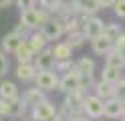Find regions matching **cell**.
<instances>
[{
  "label": "cell",
  "mask_w": 125,
  "mask_h": 121,
  "mask_svg": "<svg viewBox=\"0 0 125 121\" xmlns=\"http://www.w3.org/2000/svg\"><path fill=\"white\" fill-rule=\"evenodd\" d=\"M0 121H2V117H0Z\"/></svg>",
  "instance_id": "obj_40"
},
{
  "label": "cell",
  "mask_w": 125,
  "mask_h": 121,
  "mask_svg": "<svg viewBox=\"0 0 125 121\" xmlns=\"http://www.w3.org/2000/svg\"><path fill=\"white\" fill-rule=\"evenodd\" d=\"M46 91H42V89H38V87H32V89H28V91L24 93V97H22V101H24L26 107H34V105H38L41 101H44L46 97H44Z\"/></svg>",
  "instance_id": "obj_12"
},
{
  "label": "cell",
  "mask_w": 125,
  "mask_h": 121,
  "mask_svg": "<svg viewBox=\"0 0 125 121\" xmlns=\"http://www.w3.org/2000/svg\"><path fill=\"white\" fill-rule=\"evenodd\" d=\"M81 89H83V75L77 71V65H75L71 71H67L59 79V91H62L67 95V93H73V91H81Z\"/></svg>",
  "instance_id": "obj_1"
},
{
  "label": "cell",
  "mask_w": 125,
  "mask_h": 121,
  "mask_svg": "<svg viewBox=\"0 0 125 121\" xmlns=\"http://www.w3.org/2000/svg\"><path fill=\"white\" fill-rule=\"evenodd\" d=\"M119 121H125V115H123V117H119Z\"/></svg>",
  "instance_id": "obj_39"
},
{
  "label": "cell",
  "mask_w": 125,
  "mask_h": 121,
  "mask_svg": "<svg viewBox=\"0 0 125 121\" xmlns=\"http://www.w3.org/2000/svg\"><path fill=\"white\" fill-rule=\"evenodd\" d=\"M22 121H38V119H34V115L30 113V115H22Z\"/></svg>",
  "instance_id": "obj_37"
},
{
  "label": "cell",
  "mask_w": 125,
  "mask_h": 121,
  "mask_svg": "<svg viewBox=\"0 0 125 121\" xmlns=\"http://www.w3.org/2000/svg\"><path fill=\"white\" fill-rule=\"evenodd\" d=\"M119 34H121V28L117 26V24H113V22L103 24V36H107L109 40H113V44H115V40L119 38Z\"/></svg>",
  "instance_id": "obj_24"
},
{
  "label": "cell",
  "mask_w": 125,
  "mask_h": 121,
  "mask_svg": "<svg viewBox=\"0 0 125 121\" xmlns=\"http://www.w3.org/2000/svg\"><path fill=\"white\" fill-rule=\"evenodd\" d=\"M117 2V0H99V4H101V8H103V6H113Z\"/></svg>",
  "instance_id": "obj_35"
},
{
  "label": "cell",
  "mask_w": 125,
  "mask_h": 121,
  "mask_svg": "<svg viewBox=\"0 0 125 121\" xmlns=\"http://www.w3.org/2000/svg\"><path fill=\"white\" fill-rule=\"evenodd\" d=\"M22 43H24V38L12 30L10 34H6V36L2 38V48H4V53H16V48H18Z\"/></svg>",
  "instance_id": "obj_14"
},
{
  "label": "cell",
  "mask_w": 125,
  "mask_h": 121,
  "mask_svg": "<svg viewBox=\"0 0 125 121\" xmlns=\"http://www.w3.org/2000/svg\"><path fill=\"white\" fill-rule=\"evenodd\" d=\"M113 6H115V14L119 18H125V0H117Z\"/></svg>",
  "instance_id": "obj_28"
},
{
  "label": "cell",
  "mask_w": 125,
  "mask_h": 121,
  "mask_svg": "<svg viewBox=\"0 0 125 121\" xmlns=\"http://www.w3.org/2000/svg\"><path fill=\"white\" fill-rule=\"evenodd\" d=\"M115 48H119V51H125V32H121L119 38L115 40Z\"/></svg>",
  "instance_id": "obj_32"
},
{
  "label": "cell",
  "mask_w": 125,
  "mask_h": 121,
  "mask_svg": "<svg viewBox=\"0 0 125 121\" xmlns=\"http://www.w3.org/2000/svg\"><path fill=\"white\" fill-rule=\"evenodd\" d=\"M54 55H52V51H41V53H36V56H34V67L38 69V71H51V69H54Z\"/></svg>",
  "instance_id": "obj_9"
},
{
  "label": "cell",
  "mask_w": 125,
  "mask_h": 121,
  "mask_svg": "<svg viewBox=\"0 0 125 121\" xmlns=\"http://www.w3.org/2000/svg\"><path fill=\"white\" fill-rule=\"evenodd\" d=\"M75 65L71 61H57L54 63V71H71Z\"/></svg>",
  "instance_id": "obj_27"
},
{
  "label": "cell",
  "mask_w": 125,
  "mask_h": 121,
  "mask_svg": "<svg viewBox=\"0 0 125 121\" xmlns=\"http://www.w3.org/2000/svg\"><path fill=\"white\" fill-rule=\"evenodd\" d=\"M46 43H49V38L44 36V32H42V30H34L32 34L28 36V44L32 46V51H34V53L44 51V48H46Z\"/></svg>",
  "instance_id": "obj_17"
},
{
  "label": "cell",
  "mask_w": 125,
  "mask_h": 121,
  "mask_svg": "<svg viewBox=\"0 0 125 121\" xmlns=\"http://www.w3.org/2000/svg\"><path fill=\"white\" fill-rule=\"evenodd\" d=\"M41 30L44 32V36L49 40H57V38H61L62 32H65V26H62V20L61 18H49L41 26Z\"/></svg>",
  "instance_id": "obj_7"
},
{
  "label": "cell",
  "mask_w": 125,
  "mask_h": 121,
  "mask_svg": "<svg viewBox=\"0 0 125 121\" xmlns=\"http://www.w3.org/2000/svg\"><path fill=\"white\" fill-rule=\"evenodd\" d=\"M91 43H93V51H95L97 55H107V53L115 46V44H113V40H109V38L103 36V34L97 36V38H93Z\"/></svg>",
  "instance_id": "obj_19"
},
{
  "label": "cell",
  "mask_w": 125,
  "mask_h": 121,
  "mask_svg": "<svg viewBox=\"0 0 125 121\" xmlns=\"http://www.w3.org/2000/svg\"><path fill=\"white\" fill-rule=\"evenodd\" d=\"M83 107H85V95H83V89H81V91L67 93L61 111L65 113V117H69V115H81V113H85Z\"/></svg>",
  "instance_id": "obj_2"
},
{
  "label": "cell",
  "mask_w": 125,
  "mask_h": 121,
  "mask_svg": "<svg viewBox=\"0 0 125 121\" xmlns=\"http://www.w3.org/2000/svg\"><path fill=\"white\" fill-rule=\"evenodd\" d=\"M30 113H32L34 119H38V121H51V119H54L59 115V109L54 107V103H51L49 99H44L38 105H34Z\"/></svg>",
  "instance_id": "obj_6"
},
{
  "label": "cell",
  "mask_w": 125,
  "mask_h": 121,
  "mask_svg": "<svg viewBox=\"0 0 125 121\" xmlns=\"http://www.w3.org/2000/svg\"><path fill=\"white\" fill-rule=\"evenodd\" d=\"M51 121H67V117H61V115H57L54 119H51Z\"/></svg>",
  "instance_id": "obj_38"
},
{
  "label": "cell",
  "mask_w": 125,
  "mask_h": 121,
  "mask_svg": "<svg viewBox=\"0 0 125 121\" xmlns=\"http://www.w3.org/2000/svg\"><path fill=\"white\" fill-rule=\"evenodd\" d=\"M117 99L125 101V79H121L119 83H117Z\"/></svg>",
  "instance_id": "obj_31"
},
{
  "label": "cell",
  "mask_w": 125,
  "mask_h": 121,
  "mask_svg": "<svg viewBox=\"0 0 125 121\" xmlns=\"http://www.w3.org/2000/svg\"><path fill=\"white\" fill-rule=\"evenodd\" d=\"M67 121H91V117H87L85 113H81V115H69Z\"/></svg>",
  "instance_id": "obj_33"
},
{
  "label": "cell",
  "mask_w": 125,
  "mask_h": 121,
  "mask_svg": "<svg viewBox=\"0 0 125 121\" xmlns=\"http://www.w3.org/2000/svg\"><path fill=\"white\" fill-rule=\"evenodd\" d=\"M38 69L34 67V63H18L16 67V77L20 81H34Z\"/></svg>",
  "instance_id": "obj_11"
},
{
  "label": "cell",
  "mask_w": 125,
  "mask_h": 121,
  "mask_svg": "<svg viewBox=\"0 0 125 121\" xmlns=\"http://www.w3.org/2000/svg\"><path fill=\"white\" fill-rule=\"evenodd\" d=\"M105 61H107L109 67H115V69H123L125 67V55H123V51H119V48H115V46L105 55Z\"/></svg>",
  "instance_id": "obj_15"
},
{
  "label": "cell",
  "mask_w": 125,
  "mask_h": 121,
  "mask_svg": "<svg viewBox=\"0 0 125 121\" xmlns=\"http://www.w3.org/2000/svg\"><path fill=\"white\" fill-rule=\"evenodd\" d=\"M12 4V0H0V8H8Z\"/></svg>",
  "instance_id": "obj_36"
},
{
  "label": "cell",
  "mask_w": 125,
  "mask_h": 121,
  "mask_svg": "<svg viewBox=\"0 0 125 121\" xmlns=\"http://www.w3.org/2000/svg\"><path fill=\"white\" fill-rule=\"evenodd\" d=\"M51 51L54 55V61H71V56H73V48L67 43H57Z\"/></svg>",
  "instance_id": "obj_18"
},
{
  "label": "cell",
  "mask_w": 125,
  "mask_h": 121,
  "mask_svg": "<svg viewBox=\"0 0 125 121\" xmlns=\"http://www.w3.org/2000/svg\"><path fill=\"white\" fill-rule=\"evenodd\" d=\"M14 32H16V34H20L22 38H24V36H26V32H28V26H26V24H22V22H20L18 26L14 28Z\"/></svg>",
  "instance_id": "obj_34"
},
{
  "label": "cell",
  "mask_w": 125,
  "mask_h": 121,
  "mask_svg": "<svg viewBox=\"0 0 125 121\" xmlns=\"http://www.w3.org/2000/svg\"><path fill=\"white\" fill-rule=\"evenodd\" d=\"M103 109H105V99H101L99 95H87L85 97V115L91 119H99L103 117Z\"/></svg>",
  "instance_id": "obj_3"
},
{
  "label": "cell",
  "mask_w": 125,
  "mask_h": 121,
  "mask_svg": "<svg viewBox=\"0 0 125 121\" xmlns=\"http://www.w3.org/2000/svg\"><path fill=\"white\" fill-rule=\"evenodd\" d=\"M34 2H36V0H16L20 12H22V10H30V8H34Z\"/></svg>",
  "instance_id": "obj_29"
},
{
  "label": "cell",
  "mask_w": 125,
  "mask_h": 121,
  "mask_svg": "<svg viewBox=\"0 0 125 121\" xmlns=\"http://www.w3.org/2000/svg\"><path fill=\"white\" fill-rule=\"evenodd\" d=\"M41 4L44 8H49V10H54V8L61 6V0H41Z\"/></svg>",
  "instance_id": "obj_30"
},
{
  "label": "cell",
  "mask_w": 125,
  "mask_h": 121,
  "mask_svg": "<svg viewBox=\"0 0 125 121\" xmlns=\"http://www.w3.org/2000/svg\"><path fill=\"white\" fill-rule=\"evenodd\" d=\"M83 32H85V36L87 38H97L103 34V22H101L99 18H95V16H89L87 20H85L83 24Z\"/></svg>",
  "instance_id": "obj_10"
},
{
  "label": "cell",
  "mask_w": 125,
  "mask_h": 121,
  "mask_svg": "<svg viewBox=\"0 0 125 121\" xmlns=\"http://www.w3.org/2000/svg\"><path fill=\"white\" fill-rule=\"evenodd\" d=\"M49 20V14L42 10H36V8H30V10H22L20 12V22L26 24L28 28H38Z\"/></svg>",
  "instance_id": "obj_5"
},
{
  "label": "cell",
  "mask_w": 125,
  "mask_h": 121,
  "mask_svg": "<svg viewBox=\"0 0 125 121\" xmlns=\"http://www.w3.org/2000/svg\"><path fill=\"white\" fill-rule=\"evenodd\" d=\"M0 99H8V101H16L18 97V89L12 81H2L0 83Z\"/></svg>",
  "instance_id": "obj_16"
},
{
  "label": "cell",
  "mask_w": 125,
  "mask_h": 121,
  "mask_svg": "<svg viewBox=\"0 0 125 121\" xmlns=\"http://www.w3.org/2000/svg\"><path fill=\"white\" fill-rule=\"evenodd\" d=\"M16 61L18 63H32V59L36 56V53L32 51V46H30L28 43H22L18 48H16Z\"/></svg>",
  "instance_id": "obj_20"
},
{
  "label": "cell",
  "mask_w": 125,
  "mask_h": 121,
  "mask_svg": "<svg viewBox=\"0 0 125 121\" xmlns=\"http://www.w3.org/2000/svg\"><path fill=\"white\" fill-rule=\"evenodd\" d=\"M85 32L83 30H75V32H69V38H67V44L71 46V48H77V46H81L85 43Z\"/></svg>",
  "instance_id": "obj_25"
},
{
  "label": "cell",
  "mask_w": 125,
  "mask_h": 121,
  "mask_svg": "<svg viewBox=\"0 0 125 121\" xmlns=\"http://www.w3.org/2000/svg\"><path fill=\"white\" fill-rule=\"evenodd\" d=\"M77 71H79L83 77H93V75H95V61L83 56V59L77 63Z\"/></svg>",
  "instance_id": "obj_22"
},
{
  "label": "cell",
  "mask_w": 125,
  "mask_h": 121,
  "mask_svg": "<svg viewBox=\"0 0 125 121\" xmlns=\"http://www.w3.org/2000/svg\"><path fill=\"white\" fill-rule=\"evenodd\" d=\"M123 107H125V103L121 99H117V97L107 99L105 101V109H103V117H107V119H119V117H123Z\"/></svg>",
  "instance_id": "obj_8"
},
{
  "label": "cell",
  "mask_w": 125,
  "mask_h": 121,
  "mask_svg": "<svg viewBox=\"0 0 125 121\" xmlns=\"http://www.w3.org/2000/svg\"><path fill=\"white\" fill-rule=\"evenodd\" d=\"M6 71H8V59H6L4 51H0V79L6 75Z\"/></svg>",
  "instance_id": "obj_26"
},
{
  "label": "cell",
  "mask_w": 125,
  "mask_h": 121,
  "mask_svg": "<svg viewBox=\"0 0 125 121\" xmlns=\"http://www.w3.org/2000/svg\"><path fill=\"white\" fill-rule=\"evenodd\" d=\"M77 10L83 14H93V12L101 10V4H99V0H77Z\"/></svg>",
  "instance_id": "obj_21"
},
{
  "label": "cell",
  "mask_w": 125,
  "mask_h": 121,
  "mask_svg": "<svg viewBox=\"0 0 125 121\" xmlns=\"http://www.w3.org/2000/svg\"><path fill=\"white\" fill-rule=\"evenodd\" d=\"M95 89H97V95L101 97V99H105V101L117 97V85H115V83H107V81L101 79L99 83L95 85Z\"/></svg>",
  "instance_id": "obj_13"
},
{
  "label": "cell",
  "mask_w": 125,
  "mask_h": 121,
  "mask_svg": "<svg viewBox=\"0 0 125 121\" xmlns=\"http://www.w3.org/2000/svg\"><path fill=\"white\" fill-rule=\"evenodd\" d=\"M34 83L42 91H54V89H59V75L52 69L51 71H38L34 77Z\"/></svg>",
  "instance_id": "obj_4"
},
{
  "label": "cell",
  "mask_w": 125,
  "mask_h": 121,
  "mask_svg": "<svg viewBox=\"0 0 125 121\" xmlns=\"http://www.w3.org/2000/svg\"><path fill=\"white\" fill-rule=\"evenodd\" d=\"M119 71H121V69H115V67H109V65H105L103 73H101V79H103V81H107V83H115V85H117V83L121 81Z\"/></svg>",
  "instance_id": "obj_23"
}]
</instances>
